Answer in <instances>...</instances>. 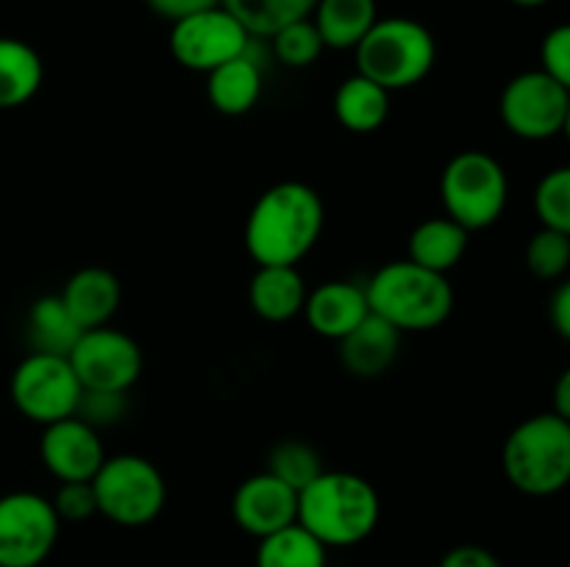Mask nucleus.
Segmentation results:
<instances>
[{"mask_svg":"<svg viewBox=\"0 0 570 567\" xmlns=\"http://www.w3.org/2000/svg\"><path fill=\"white\" fill-rule=\"evenodd\" d=\"M326 209L309 183L282 181L259 195L245 220V248L256 265L298 267L323 233Z\"/></svg>","mask_w":570,"mask_h":567,"instance_id":"1","label":"nucleus"},{"mask_svg":"<svg viewBox=\"0 0 570 567\" xmlns=\"http://www.w3.org/2000/svg\"><path fill=\"white\" fill-rule=\"evenodd\" d=\"M382 517V500L367 478L323 470L298 493V523L326 548H348L371 537Z\"/></svg>","mask_w":570,"mask_h":567,"instance_id":"2","label":"nucleus"},{"mask_svg":"<svg viewBox=\"0 0 570 567\" xmlns=\"http://www.w3.org/2000/svg\"><path fill=\"white\" fill-rule=\"evenodd\" d=\"M373 315L404 331H432L449 320L454 289L443 272L426 270L410 259L387 261L365 284Z\"/></svg>","mask_w":570,"mask_h":567,"instance_id":"3","label":"nucleus"},{"mask_svg":"<svg viewBox=\"0 0 570 567\" xmlns=\"http://www.w3.org/2000/svg\"><path fill=\"white\" fill-rule=\"evenodd\" d=\"M504 476L523 495L546 498L570 484V422L543 411L512 428L501 454Z\"/></svg>","mask_w":570,"mask_h":567,"instance_id":"4","label":"nucleus"},{"mask_svg":"<svg viewBox=\"0 0 570 567\" xmlns=\"http://www.w3.org/2000/svg\"><path fill=\"white\" fill-rule=\"evenodd\" d=\"M356 72L387 92L412 89L434 70L438 42L423 22L412 17H379L356 44Z\"/></svg>","mask_w":570,"mask_h":567,"instance_id":"5","label":"nucleus"},{"mask_svg":"<svg viewBox=\"0 0 570 567\" xmlns=\"http://www.w3.org/2000/svg\"><path fill=\"white\" fill-rule=\"evenodd\" d=\"M440 198L445 217L460 222L465 231H482L504 215L510 181L499 159L484 150H462L445 165Z\"/></svg>","mask_w":570,"mask_h":567,"instance_id":"6","label":"nucleus"},{"mask_svg":"<svg viewBox=\"0 0 570 567\" xmlns=\"http://www.w3.org/2000/svg\"><path fill=\"white\" fill-rule=\"evenodd\" d=\"M98 515L126 528H139L161 515L167 500V484L159 467L137 454L106 456L92 478Z\"/></svg>","mask_w":570,"mask_h":567,"instance_id":"7","label":"nucleus"},{"mask_svg":"<svg viewBox=\"0 0 570 567\" xmlns=\"http://www.w3.org/2000/svg\"><path fill=\"white\" fill-rule=\"evenodd\" d=\"M81 392L83 387L67 356L28 354L11 376V400L17 411L39 426L76 415Z\"/></svg>","mask_w":570,"mask_h":567,"instance_id":"8","label":"nucleus"},{"mask_svg":"<svg viewBox=\"0 0 570 567\" xmlns=\"http://www.w3.org/2000/svg\"><path fill=\"white\" fill-rule=\"evenodd\" d=\"M499 111L507 131L529 142H543L566 131L570 92L543 70H527L507 83Z\"/></svg>","mask_w":570,"mask_h":567,"instance_id":"9","label":"nucleus"},{"mask_svg":"<svg viewBox=\"0 0 570 567\" xmlns=\"http://www.w3.org/2000/svg\"><path fill=\"white\" fill-rule=\"evenodd\" d=\"M59 515L37 493L0 498V567H39L59 539Z\"/></svg>","mask_w":570,"mask_h":567,"instance_id":"10","label":"nucleus"},{"mask_svg":"<svg viewBox=\"0 0 570 567\" xmlns=\"http://www.w3.org/2000/svg\"><path fill=\"white\" fill-rule=\"evenodd\" d=\"M250 42L254 37L226 6L200 11L187 20L173 22L170 28L173 59L187 70L206 72V76L226 61L248 53Z\"/></svg>","mask_w":570,"mask_h":567,"instance_id":"11","label":"nucleus"},{"mask_svg":"<svg viewBox=\"0 0 570 567\" xmlns=\"http://www.w3.org/2000/svg\"><path fill=\"white\" fill-rule=\"evenodd\" d=\"M67 359L83 389L128 392L142 376L139 345L111 326L87 328Z\"/></svg>","mask_w":570,"mask_h":567,"instance_id":"12","label":"nucleus"},{"mask_svg":"<svg viewBox=\"0 0 570 567\" xmlns=\"http://www.w3.org/2000/svg\"><path fill=\"white\" fill-rule=\"evenodd\" d=\"M39 456L53 478L65 481H92L106 461L104 439L98 428L87 426L81 417H65L45 426L39 439Z\"/></svg>","mask_w":570,"mask_h":567,"instance_id":"13","label":"nucleus"},{"mask_svg":"<svg viewBox=\"0 0 570 567\" xmlns=\"http://www.w3.org/2000/svg\"><path fill=\"white\" fill-rule=\"evenodd\" d=\"M232 515L245 534L265 539L298 523V493L273 472H256L234 493Z\"/></svg>","mask_w":570,"mask_h":567,"instance_id":"14","label":"nucleus"},{"mask_svg":"<svg viewBox=\"0 0 570 567\" xmlns=\"http://www.w3.org/2000/svg\"><path fill=\"white\" fill-rule=\"evenodd\" d=\"M304 315L317 337L340 342L371 315V306H367L365 287L360 284L326 281L306 295Z\"/></svg>","mask_w":570,"mask_h":567,"instance_id":"15","label":"nucleus"},{"mask_svg":"<svg viewBox=\"0 0 570 567\" xmlns=\"http://www.w3.org/2000/svg\"><path fill=\"white\" fill-rule=\"evenodd\" d=\"M340 365L354 378H379L393 367L401 348V331L382 320L379 315H367L360 326L340 339Z\"/></svg>","mask_w":570,"mask_h":567,"instance_id":"16","label":"nucleus"},{"mask_svg":"<svg viewBox=\"0 0 570 567\" xmlns=\"http://www.w3.org/2000/svg\"><path fill=\"white\" fill-rule=\"evenodd\" d=\"M59 298L65 300L67 311L76 317L78 326L87 331V328L109 326L111 317L120 309L122 287L120 281H117L115 272L106 270V267L92 265L72 272V276L67 278Z\"/></svg>","mask_w":570,"mask_h":567,"instance_id":"17","label":"nucleus"},{"mask_svg":"<svg viewBox=\"0 0 570 567\" xmlns=\"http://www.w3.org/2000/svg\"><path fill=\"white\" fill-rule=\"evenodd\" d=\"M306 295H309V289H306L298 267L262 265L250 278L248 304L262 320L287 322L304 311Z\"/></svg>","mask_w":570,"mask_h":567,"instance_id":"18","label":"nucleus"},{"mask_svg":"<svg viewBox=\"0 0 570 567\" xmlns=\"http://www.w3.org/2000/svg\"><path fill=\"white\" fill-rule=\"evenodd\" d=\"M206 98L215 111L226 117L248 115L262 98V70L250 50L226 61L206 76Z\"/></svg>","mask_w":570,"mask_h":567,"instance_id":"19","label":"nucleus"},{"mask_svg":"<svg viewBox=\"0 0 570 567\" xmlns=\"http://www.w3.org/2000/svg\"><path fill=\"white\" fill-rule=\"evenodd\" d=\"M379 20L376 0H317L312 11L323 44L332 50H356Z\"/></svg>","mask_w":570,"mask_h":567,"instance_id":"20","label":"nucleus"},{"mask_svg":"<svg viewBox=\"0 0 570 567\" xmlns=\"http://www.w3.org/2000/svg\"><path fill=\"white\" fill-rule=\"evenodd\" d=\"M468 237L471 231L454 222L451 217H429L415 231L410 233L406 242V259L415 265L426 267L434 272L454 270L468 250Z\"/></svg>","mask_w":570,"mask_h":567,"instance_id":"21","label":"nucleus"},{"mask_svg":"<svg viewBox=\"0 0 570 567\" xmlns=\"http://www.w3.org/2000/svg\"><path fill=\"white\" fill-rule=\"evenodd\" d=\"M390 94L371 78L354 76L345 78L334 92V117L340 126L351 133H373L387 122Z\"/></svg>","mask_w":570,"mask_h":567,"instance_id":"22","label":"nucleus"},{"mask_svg":"<svg viewBox=\"0 0 570 567\" xmlns=\"http://www.w3.org/2000/svg\"><path fill=\"white\" fill-rule=\"evenodd\" d=\"M42 78V59L31 44L14 37H0V111L26 106L39 92Z\"/></svg>","mask_w":570,"mask_h":567,"instance_id":"23","label":"nucleus"},{"mask_svg":"<svg viewBox=\"0 0 570 567\" xmlns=\"http://www.w3.org/2000/svg\"><path fill=\"white\" fill-rule=\"evenodd\" d=\"M81 334L83 328L67 311L65 300L59 295H45L28 309L26 337L28 345H31V354L70 356Z\"/></svg>","mask_w":570,"mask_h":567,"instance_id":"24","label":"nucleus"},{"mask_svg":"<svg viewBox=\"0 0 570 567\" xmlns=\"http://www.w3.org/2000/svg\"><path fill=\"white\" fill-rule=\"evenodd\" d=\"M328 548L301 523L259 539L256 567H326Z\"/></svg>","mask_w":570,"mask_h":567,"instance_id":"25","label":"nucleus"},{"mask_svg":"<svg viewBox=\"0 0 570 567\" xmlns=\"http://www.w3.org/2000/svg\"><path fill=\"white\" fill-rule=\"evenodd\" d=\"M254 39H271L289 22L312 17L317 0H223Z\"/></svg>","mask_w":570,"mask_h":567,"instance_id":"26","label":"nucleus"},{"mask_svg":"<svg viewBox=\"0 0 570 567\" xmlns=\"http://www.w3.org/2000/svg\"><path fill=\"white\" fill-rule=\"evenodd\" d=\"M267 472H273L276 478H282L284 484L301 493L304 487H309L317 476L323 472L321 454L312 448L309 442H301V439H284L276 448L271 450V459H267Z\"/></svg>","mask_w":570,"mask_h":567,"instance_id":"27","label":"nucleus"},{"mask_svg":"<svg viewBox=\"0 0 570 567\" xmlns=\"http://www.w3.org/2000/svg\"><path fill=\"white\" fill-rule=\"evenodd\" d=\"M271 44L273 56H276L284 67H293V70H304V67L315 64V61L321 59L323 50H326L312 17L284 26L282 31L273 33Z\"/></svg>","mask_w":570,"mask_h":567,"instance_id":"28","label":"nucleus"},{"mask_svg":"<svg viewBox=\"0 0 570 567\" xmlns=\"http://www.w3.org/2000/svg\"><path fill=\"white\" fill-rule=\"evenodd\" d=\"M534 211L546 228L570 237V165L557 167L540 178L534 189Z\"/></svg>","mask_w":570,"mask_h":567,"instance_id":"29","label":"nucleus"},{"mask_svg":"<svg viewBox=\"0 0 570 567\" xmlns=\"http://www.w3.org/2000/svg\"><path fill=\"white\" fill-rule=\"evenodd\" d=\"M527 267L540 281H554L570 267V237L554 228H540L527 245Z\"/></svg>","mask_w":570,"mask_h":567,"instance_id":"30","label":"nucleus"},{"mask_svg":"<svg viewBox=\"0 0 570 567\" xmlns=\"http://www.w3.org/2000/svg\"><path fill=\"white\" fill-rule=\"evenodd\" d=\"M128 392H106V389H83L78 400L76 417H81L87 426L104 428L115 426L126 417Z\"/></svg>","mask_w":570,"mask_h":567,"instance_id":"31","label":"nucleus"},{"mask_svg":"<svg viewBox=\"0 0 570 567\" xmlns=\"http://www.w3.org/2000/svg\"><path fill=\"white\" fill-rule=\"evenodd\" d=\"M540 70L570 92V22L551 28L540 44Z\"/></svg>","mask_w":570,"mask_h":567,"instance_id":"32","label":"nucleus"},{"mask_svg":"<svg viewBox=\"0 0 570 567\" xmlns=\"http://www.w3.org/2000/svg\"><path fill=\"white\" fill-rule=\"evenodd\" d=\"M53 509L59 520H89L98 515V498H95L92 481H65L53 495Z\"/></svg>","mask_w":570,"mask_h":567,"instance_id":"33","label":"nucleus"},{"mask_svg":"<svg viewBox=\"0 0 570 567\" xmlns=\"http://www.w3.org/2000/svg\"><path fill=\"white\" fill-rule=\"evenodd\" d=\"M145 6L173 26V22L200 14V11L217 9V6H223V0H145Z\"/></svg>","mask_w":570,"mask_h":567,"instance_id":"34","label":"nucleus"},{"mask_svg":"<svg viewBox=\"0 0 570 567\" xmlns=\"http://www.w3.org/2000/svg\"><path fill=\"white\" fill-rule=\"evenodd\" d=\"M440 567H501V561L482 545H456L440 559Z\"/></svg>","mask_w":570,"mask_h":567,"instance_id":"35","label":"nucleus"},{"mask_svg":"<svg viewBox=\"0 0 570 567\" xmlns=\"http://www.w3.org/2000/svg\"><path fill=\"white\" fill-rule=\"evenodd\" d=\"M549 315H551V326L560 337H566L570 342V278L566 284L554 289L549 304Z\"/></svg>","mask_w":570,"mask_h":567,"instance_id":"36","label":"nucleus"},{"mask_svg":"<svg viewBox=\"0 0 570 567\" xmlns=\"http://www.w3.org/2000/svg\"><path fill=\"white\" fill-rule=\"evenodd\" d=\"M554 415L570 422V367L562 370V376L554 384Z\"/></svg>","mask_w":570,"mask_h":567,"instance_id":"37","label":"nucleus"},{"mask_svg":"<svg viewBox=\"0 0 570 567\" xmlns=\"http://www.w3.org/2000/svg\"><path fill=\"white\" fill-rule=\"evenodd\" d=\"M510 3L523 6V9H538V6H546L549 0H510Z\"/></svg>","mask_w":570,"mask_h":567,"instance_id":"38","label":"nucleus"},{"mask_svg":"<svg viewBox=\"0 0 570 567\" xmlns=\"http://www.w3.org/2000/svg\"><path fill=\"white\" fill-rule=\"evenodd\" d=\"M562 133H566V137L570 139V111H568V120H566V131H562Z\"/></svg>","mask_w":570,"mask_h":567,"instance_id":"39","label":"nucleus"}]
</instances>
